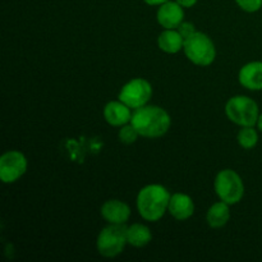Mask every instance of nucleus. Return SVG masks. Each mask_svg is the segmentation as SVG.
Returning <instances> with one entry per match:
<instances>
[{"label": "nucleus", "instance_id": "18", "mask_svg": "<svg viewBox=\"0 0 262 262\" xmlns=\"http://www.w3.org/2000/svg\"><path fill=\"white\" fill-rule=\"evenodd\" d=\"M140 133L137 132L135 127L132 124H125L120 128L119 130V140L120 142L125 143V145H130V143H135L137 141Z\"/></svg>", "mask_w": 262, "mask_h": 262}, {"label": "nucleus", "instance_id": "17", "mask_svg": "<svg viewBox=\"0 0 262 262\" xmlns=\"http://www.w3.org/2000/svg\"><path fill=\"white\" fill-rule=\"evenodd\" d=\"M238 143L245 150H251L258 142V133L253 127H242L237 136Z\"/></svg>", "mask_w": 262, "mask_h": 262}, {"label": "nucleus", "instance_id": "14", "mask_svg": "<svg viewBox=\"0 0 262 262\" xmlns=\"http://www.w3.org/2000/svg\"><path fill=\"white\" fill-rule=\"evenodd\" d=\"M158 45L166 54H177L183 49L184 38L178 30H165L159 35Z\"/></svg>", "mask_w": 262, "mask_h": 262}, {"label": "nucleus", "instance_id": "9", "mask_svg": "<svg viewBox=\"0 0 262 262\" xmlns=\"http://www.w3.org/2000/svg\"><path fill=\"white\" fill-rule=\"evenodd\" d=\"M156 18H158L159 25L165 30H176L184 20L183 7L178 4L176 0L164 3L159 7Z\"/></svg>", "mask_w": 262, "mask_h": 262}, {"label": "nucleus", "instance_id": "2", "mask_svg": "<svg viewBox=\"0 0 262 262\" xmlns=\"http://www.w3.org/2000/svg\"><path fill=\"white\" fill-rule=\"evenodd\" d=\"M170 197L168 189L161 184H148L138 192V212L147 222H158L165 214Z\"/></svg>", "mask_w": 262, "mask_h": 262}, {"label": "nucleus", "instance_id": "6", "mask_svg": "<svg viewBox=\"0 0 262 262\" xmlns=\"http://www.w3.org/2000/svg\"><path fill=\"white\" fill-rule=\"evenodd\" d=\"M215 192L222 201L228 205L238 204L245 194V186L241 177L232 169H225L217 173L215 178Z\"/></svg>", "mask_w": 262, "mask_h": 262}, {"label": "nucleus", "instance_id": "8", "mask_svg": "<svg viewBox=\"0 0 262 262\" xmlns=\"http://www.w3.org/2000/svg\"><path fill=\"white\" fill-rule=\"evenodd\" d=\"M27 170V160L19 151H8L0 158V179L3 183H14Z\"/></svg>", "mask_w": 262, "mask_h": 262}, {"label": "nucleus", "instance_id": "22", "mask_svg": "<svg viewBox=\"0 0 262 262\" xmlns=\"http://www.w3.org/2000/svg\"><path fill=\"white\" fill-rule=\"evenodd\" d=\"M147 5H151V7H160L161 4L166 2H170V0H143Z\"/></svg>", "mask_w": 262, "mask_h": 262}, {"label": "nucleus", "instance_id": "11", "mask_svg": "<svg viewBox=\"0 0 262 262\" xmlns=\"http://www.w3.org/2000/svg\"><path fill=\"white\" fill-rule=\"evenodd\" d=\"M239 83L251 91L262 90V61H251L241 68L238 74Z\"/></svg>", "mask_w": 262, "mask_h": 262}, {"label": "nucleus", "instance_id": "7", "mask_svg": "<svg viewBox=\"0 0 262 262\" xmlns=\"http://www.w3.org/2000/svg\"><path fill=\"white\" fill-rule=\"evenodd\" d=\"M152 96V87L143 78H133L122 87L118 99L130 109L142 107L150 101Z\"/></svg>", "mask_w": 262, "mask_h": 262}, {"label": "nucleus", "instance_id": "19", "mask_svg": "<svg viewBox=\"0 0 262 262\" xmlns=\"http://www.w3.org/2000/svg\"><path fill=\"white\" fill-rule=\"evenodd\" d=\"M235 3L247 13H256L262 8V0H235Z\"/></svg>", "mask_w": 262, "mask_h": 262}, {"label": "nucleus", "instance_id": "1", "mask_svg": "<svg viewBox=\"0 0 262 262\" xmlns=\"http://www.w3.org/2000/svg\"><path fill=\"white\" fill-rule=\"evenodd\" d=\"M130 124L137 129L140 136L146 138H159L165 135L171 124L168 113L160 106L145 105L135 110Z\"/></svg>", "mask_w": 262, "mask_h": 262}, {"label": "nucleus", "instance_id": "16", "mask_svg": "<svg viewBox=\"0 0 262 262\" xmlns=\"http://www.w3.org/2000/svg\"><path fill=\"white\" fill-rule=\"evenodd\" d=\"M152 239L151 230L143 224H133L128 227L127 230V241L128 245L133 247H145Z\"/></svg>", "mask_w": 262, "mask_h": 262}, {"label": "nucleus", "instance_id": "5", "mask_svg": "<svg viewBox=\"0 0 262 262\" xmlns=\"http://www.w3.org/2000/svg\"><path fill=\"white\" fill-rule=\"evenodd\" d=\"M128 228L124 224H110L100 232L97 237V251L107 258L120 255L124 250L127 241Z\"/></svg>", "mask_w": 262, "mask_h": 262}, {"label": "nucleus", "instance_id": "23", "mask_svg": "<svg viewBox=\"0 0 262 262\" xmlns=\"http://www.w3.org/2000/svg\"><path fill=\"white\" fill-rule=\"evenodd\" d=\"M257 128L260 129V132H262V113L260 114V117H258V120H257Z\"/></svg>", "mask_w": 262, "mask_h": 262}, {"label": "nucleus", "instance_id": "12", "mask_svg": "<svg viewBox=\"0 0 262 262\" xmlns=\"http://www.w3.org/2000/svg\"><path fill=\"white\" fill-rule=\"evenodd\" d=\"M104 118L113 127H123V125L130 123L132 113H130V107L120 100L119 101H110L104 107Z\"/></svg>", "mask_w": 262, "mask_h": 262}, {"label": "nucleus", "instance_id": "21", "mask_svg": "<svg viewBox=\"0 0 262 262\" xmlns=\"http://www.w3.org/2000/svg\"><path fill=\"white\" fill-rule=\"evenodd\" d=\"M178 4H181L183 8H192L197 4L199 0H176Z\"/></svg>", "mask_w": 262, "mask_h": 262}, {"label": "nucleus", "instance_id": "20", "mask_svg": "<svg viewBox=\"0 0 262 262\" xmlns=\"http://www.w3.org/2000/svg\"><path fill=\"white\" fill-rule=\"evenodd\" d=\"M178 32L181 33L182 37H183L184 40H186V38H188L189 36H192L194 32H196V28H194L193 23L184 22V20H183V22H182L181 25H179Z\"/></svg>", "mask_w": 262, "mask_h": 262}, {"label": "nucleus", "instance_id": "3", "mask_svg": "<svg viewBox=\"0 0 262 262\" xmlns=\"http://www.w3.org/2000/svg\"><path fill=\"white\" fill-rule=\"evenodd\" d=\"M225 114L230 122L241 127H253L257 124L260 109L255 100L241 95L228 100L225 105Z\"/></svg>", "mask_w": 262, "mask_h": 262}, {"label": "nucleus", "instance_id": "15", "mask_svg": "<svg viewBox=\"0 0 262 262\" xmlns=\"http://www.w3.org/2000/svg\"><path fill=\"white\" fill-rule=\"evenodd\" d=\"M229 205L224 201L216 202V204L212 205L206 214L207 224L211 228H214V229H219V228H223L224 225H227V223L229 222Z\"/></svg>", "mask_w": 262, "mask_h": 262}, {"label": "nucleus", "instance_id": "4", "mask_svg": "<svg viewBox=\"0 0 262 262\" xmlns=\"http://www.w3.org/2000/svg\"><path fill=\"white\" fill-rule=\"evenodd\" d=\"M183 50L187 58L200 67L210 66L216 58V49L211 38L199 31L184 40Z\"/></svg>", "mask_w": 262, "mask_h": 262}, {"label": "nucleus", "instance_id": "10", "mask_svg": "<svg viewBox=\"0 0 262 262\" xmlns=\"http://www.w3.org/2000/svg\"><path fill=\"white\" fill-rule=\"evenodd\" d=\"M101 216L109 224H125L130 216V209L120 200H109L101 206Z\"/></svg>", "mask_w": 262, "mask_h": 262}, {"label": "nucleus", "instance_id": "13", "mask_svg": "<svg viewBox=\"0 0 262 262\" xmlns=\"http://www.w3.org/2000/svg\"><path fill=\"white\" fill-rule=\"evenodd\" d=\"M168 211L177 220H187L193 215L194 204L188 194L174 193L169 201Z\"/></svg>", "mask_w": 262, "mask_h": 262}]
</instances>
